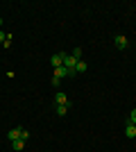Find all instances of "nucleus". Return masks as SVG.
Returning a JSON list of instances; mask_svg holds the SVG:
<instances>
[{"label":"nucleus","instance_id":"3","mask_svg":"<svg viewBox=\"0 0 136 152\" xmlns=\"http://www.w3.org/2000/svg\"><path fill=\"white\" fill-rule=\"evenodd\" d=\"M64 66H66L68 70L75 68V66H77V59L73 57V55H66V52H64Z\"/></svg>","mask_w":136,"mask_h":152},{"label":"nucleus","instance_id":"14","mask_svg":"<svg viewBox=\"0 0 136 152\" xmlns=\"http://www.w3.org/2000/svg\"><path fill=\"white\" fill-rule=\"evenodd\" d=\"M7 37H9V34H5V32L0 30V43H5V41H7Z\"/></svg>","mask_w":136,"mask_h":152},{"label":"nucleus","instance_id":"11","mask_svg":"<svg viewBox=\"0 0 136 152\" xmlns=\"http://www.w3.org/2000/svg\"><path fill=\"white\" fill-rule=\"evenodd\" d=\"M127 123H129V125H136V109L129 111V121H127Z\"/></svg>","mask_w":136,"mask_h":152},{"label":"nucleus","instance_id":"5","mask_svg":"<svg viewBox=\"0 0 136 152\" xmlns=\"http://www.w3.org/2000/svg\"><path fill=\"white\" fill-rule=\"evenodd\" d=\"M20 132H23L20 127H14V129H9V134H7V139H9V141H16V139H20Z\"/></svg>","mask_w":136,"mask_h":152},{"label":"nucleus","instance_id":"10","mask_svg":"<svg viewBox=\"0 0 136 152\" xmlns=\"http://www.w3.org/2000/svg\"><path fill=\"white\" fill-rule=\"evenodd\" d=\"M75 70H77V75H79V73H84V70H86V61H77Z\"/></svg>","mask_w":136,"mask_h":152},{"label":"nucleus","instance_id":"12","mask_svg":"<svg viewBox=\"0 0 136 152\" xmlns=\"http://www.w3.org/2000/svg\"><path fill=\"white\" fill-rule=\"evenodd\" d=\"M73 57L77 59V61H82V48H75V50H73Z\"/></svg>","mask_w":136,"mask_h":152},{"label":"nucleus","instance_id":"1","mask_svg":"<svg viewBox=\"0 0 136 152\" xmlns=\"http://www.w3.org/2000/svg\"><path fill=\"white\" fill-rule=\"evenodd\" d=\"M50 66H52V68H59V66H64V52H59V55H52V57H50Z\"/></svg>","mask_w":136,"mask_h":152},{"label":"nucleus","instance_id":"8","mask_svg":"<svg viewBox=\"0 0 136 152\" xmlns=\"http://www.w3.org/2000/svg\"><path fill=\"white\" fill-rule=\"evenodd\" d=\"M68 109H71V104H57V116H66Z\"/></svg>","mask_w":136,"mask_h":152},{"label":"nucleus","instance_id":"9","mask_svg":"<svg viewBox=\"0 0 136 152\" xmlns=\"http://www.w3.org/2000/svg\"><path fill=\"white\" fill-rule=\"evenodd\" d=\"M12 145H14V150H23V145H25V141L16 139V141H12Z\"/></svg>","mask_w":136,"mask_h":152},{"label":"nucleus","instance_id":"4","mask_svg":"<svg viewBox=\"0 0 136 152\" xmlns=\"http://www.w3.org/2000/svg\"><path fill=\"white\" fill-rule=\"evenodd\" d=\"M55 102H57V104H71L68 95H66V93H61V91H59V93L55 95Z\"/></svg>","mask_w":136,"mask_h":152},{"label":"nucleus","instance_id":"2","mask_svg":"<svg viewBox=\"0 0 136 152\" xmlns=\"http://www.w3.org/2000/svg\"><path fill=\"white\" fill-rule=\"evenodd\" d=\"M113 43H116V48H118V50H125V48L129 45V43H127V39H125L123 34H116V39H113Z\"/></svg>","mask_w":136,"mask_h":152},{"label":"nucleus","instance_id":"15","mask_svg":"<svg viewBox=\"0 0 136 152\" xmlns=\"http://www.w3.org/2000/svg\"><path fill=\"white\" fill-rule=\"evenodd\" d=\"M0 25H2V18H0Z\"/></svg>","mask_w":136,"mask_h":152},{"label":"nucleus","instance_id":"13","mask_svg":"<svg viewBox=\"0 0 136 152\" xmlns=\"http://www.w3.org/2000/svg\"><path fill=\"white\" fill-rule=\"evenodd\" d=\"M30 139V132H27V129H23V132H20V141H27Z\"/></svg>","mask_w":136,"mask_h":152},{"label":"nucleus","instance_id":"6","mask_svg":"<svg viewBox=\"0 0 136 152\" xmlns=\"http://www.w3.org/2000/svg\"><path fill=\"white\" fill-rule=\"evenodd\" d=\"M55 77H59V80L68 77V68H66V66H59V68H55Z\"/></svg>","mask_w":136,"mask_h":152},{"label":"nucleus","instance_id":"7","mask_svg":"<svg viewBox=\"0 0 136 152\" xmlns=\"http://www.w3.org/2000/svg\"><path fill=\"white\" fill-rule=\"evenodd\" d=\"M125 136H127V139H134V136H136V125H129V123H127V127H125Z\"/></svg>","mask_w":136,"mask_h":152}]
</instances>
